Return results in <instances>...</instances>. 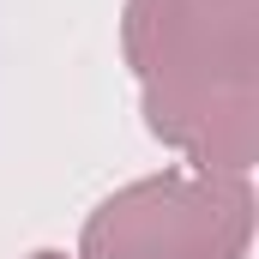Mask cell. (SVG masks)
Returning a JSON list of instances; mask_svg holds the SVG:
<instances>
[{"label":"cell","mask_w":259,"mask_h":259,"mask_svg":"<svg viewBox=\"0 0 259 259\" xmlns=\"http://www.w3.org/2000/svg\"><path fill=\"white\" fill-rule=\"evenodd\" d=\"M259 0H127V61L157 139L247 175L259 151Z\"/></svg>","instance_id":"obj_1"},{"label":"cell","mask_w":259,"mask_h":259,"mask_svg":"<svg viewBox=\"0 0 259 259\" xmlns=\"http://www.w3.org/2000/svg\"><path fill=\"white\" fill-rule=\"evenodd\" d=\"M175 241H181V169L103 199L84 223L78 259H175Z\"/></svg>","instance_id":"obj_2"},{"label":"cell","mask_w":259,"mask_h":259,"mask_svg":"<svg viewBox=\"0 0 259 259\" xmlns=\"http://www.w3.org/2000/svg\"><path fill=\"white\" fill-rule=\"evenodd\" d=\"M253 187L235 169H181V241L175 259H247Z\"/></svg>","instance_id":"obj_3"},{"label":"cell","mask_w":259,"mask_h":259,"mask_svg":"<svg viewBox=\"0 0 259 259\" xmlns=\"http://www.w3.org/2000/svg\"><path fill=\"white\" fill-rule=\"evenodd\" d=\"M30 259H66V253H30Z\"/></svg>","instance_id":"obj_4"}]
</instances>
